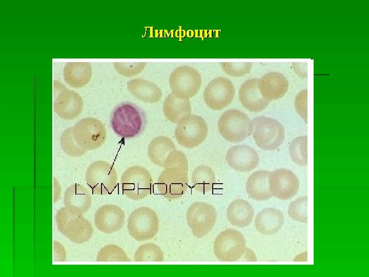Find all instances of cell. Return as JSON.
<instances>
[{"mask_svg":"<svg viewBox=\"0 0 369 277\" xmlns=\"http://www.w3.org/2000/svg\"><path fill=\"white\" fill-rule=\"evenodd\" d=\"M307 98L308 90L304 89L298 93L295 100L296 110L305 123L308 122Z\"/></svg>","mask_w":369,"mask_h":277,"instance_id":"cell-38","label":"cell"},{"mask_svg":"<svg viewBox=\"0 0 369 277\" xmlns=\"http://www.w3.org/2000/svg\"><path fill=\"white\" fill-rule=\"evenodd\" d=\"M159 221L156 212L148 207L136 208L129 216L127 228L129 234L137 241L153 238L157 233Z\"/></svg>","mask_w":369,"mask_h":277,"instance_id":"cell-7","label":"cell"},{"mask_svg":"<svg viewBox=\"0 0 369 277\" xmlns=\"http://www.w3.org/2000/svg\"><path fill=\"white\" fill-rule=\"evenodd\" d=\"M254 210L248 201L240 199H235L227 209V217L230 223L238 227H244L252 222Z\"/></svg>","mask_w":369,"mask_h":277,"instance_id":"cell-24","label":"cell"},{"mask_svg":"<svg viewBox=\"0 0 369 277\" xmlns=\"http://www.w3.org/2000/svg\"><path fill=\"white\" fill-rule=\"evenodd\" d=\"M163 168L188 175L189 165L186 155L180 150L172 151L165 160Z\"/></svg>","mask_w":369,"mask_h":277,"instance_id":"cell-33","label":"cell"},{"mask_svg":"<svg viewBox=\"0 0 369 277\" xmlns=\"http://www.w3.org/2000/svg\"><path fill=\"white\" fill-rule=\"evenodd\" d=\"M235 96V88L228 78L218 77L212 80L203 91L206 105L215 110H219L231 104Z\"/></svg>","mask_w":369,"mask_h":277,"instance_id":"cell-14","label":"cell"},{"mask_svg":"<svg viewBox=\"0 0 369 277\" xmlns=\"http://www.w3.org/2000/svg\"><path fill=\"white\" fill-rule=\"evenodd\" d=\"M97 262H131L125 251L114 244H108L103 247L97 253Z\"/></svg>","mask_w":369,"mask_h":277,"instance_id":"cell-32","label":"cell"},{"mask_svg":"<svg viewBox=\"0 0 369 277\" xmlns=\"http://www.w3.org/2000/svg\"><path fill=\"white\" fill-rule=\"evenodd\" d=\"M120 180L123 193L131 200L139 201L151 193L152 175L142 166L129 167L122 174Z\"/></svg>","mask_w":369,"mask_h":277,"instance_id":"cell-6","label":"cell"},{"mask_svg":"<svg viewBox=\"0 0 369 277\" xmlns=\"http://www.w3.org/2000/svg\"><path fill=\"white\" fill-rule=\"evenodd\" d=\"M85 180L93 194L105 195L114 191L117 183V175L112 164L105 161H97L88 167Z\"/></svg>","mask_w":369,"mask_h":277,"instance_id":"cell-5","label":"cell"},{"mask_svg":"<svg viewBox=\"0 0 369 277\" xmlns=\"http://www.w3.org/2000/svg\"><path fill=\"white\" fill-rule=\"evenodd\" d=\"M287 79L281 73L270 72L259 79V87L262 96L269 101L282 97L288 90Z\"/></svg>","mask_w":369,"mask_h":277,"instance_id":"cell-21","label":"cell"},{"mask_svg":"<svg viewBox=\"0 0 369 277\" xmlns=\"http://www.w3.org/2000/svg\"><path fill=\"white\" fill-rule=\"evenodd\" d=\"M226 161L236 171L249 172L255 168L259 162L257 152L251 147L238 145L231 147L227 151Z\"/></svg>","mask_w":369,"mask_h":277,"instance_id":"cell-18","label":"cell"},{"mask_svg":"<svg viewBox=\"0 0 369 277\" xmlns=\"http://www.w3.org/2000/svg\"><path fill=\"white\" fill-rule=\"evenodd\" d=\"M192 183L196 190L204 194L211 191L216 183L215 173L209 166H198L192 172Z\"/></svg>","mask_w":369,"mask_h":277,"instance_id":"cell-29","label":"cell"},{"mask_svg":"<svg viewBox=\"0 0 369 277\" xmlns=\"http://www.w3.org/2000/svg\"><path fill=\"white\" fill-rule=\"evenodd\" d=\"M159 193L171 200L181 197L188 186V175L164 169L158 177L156 183Z\"/></svg>","mask_w":369,"mask_h":277,"instance_id":"cell-16","label":"cell"},{"mask_svg":"<svg viewBox=\"0 0 369 277\" xmlns=\"http://www.w3.org/2000/svg\"><path fill=\"white\" fill-rule=\"evenodd\" d=\"M72 134L77 144L87 151L99 148L106 138L104 125L93 117H86L76 123Z\"/></svg>","mask_w":369,"mask_h":277,"instance_id":"cell-8","label":"cell"},{"mask_svg":"<svg viewBox=\"0 0 369 277\" xmlns=\"http://www.w3.org/2000/svg\"><path fill=\"white\" fill-rule=\"evenodd\" d=\"M246 250L245 241L240 231L230 228L221 232L214 244L215 256L220 261L232 262L239 260Z\"/></svg>","mask_w":369,"mask_h":277,"instance_id":"cell-9","label":"cell"},{"mask_svg":"<svg viewBox=\"0 0 369 277\" xmlns=\"http://www.w3.org/2000/svg\"><path fill=\"white\" fill-rule=\"evenodd\" d=\"M308 196H304L292 202L288 208V214L296 221L307 223Z\"/></svg>","mask_w":369,"mask_h":277,"instance_id":"cell-35","label":"cell"},{"mask_svg":"<svg viewBox=\"0 0 369 277\" xmlns=\"http://www.w3.org/2000/svg\"><path fill=\"white\" fill-rule=\"evenodd\" d=\"M60 145L64 152L71 156H80L87 150L81 148L75 141L72 134V127L65 130L60 136Z\"/></svg>","mask_w":369,"mask_h":277,"instance_id":"cell-34","label":"cell"},{"mask_svg":"<svg viewBox=\"0 0 369 277\" xmlns=\"http://www.w3.org/2000/svg\"><path fill=\"white\" fill-rule=\"evenodd\" d=\"M217 217L214 207L203 202L193 203L186 213L187 223L193 235L197 238L204 236L213 229Z\"/></svg>","mask_w":369,"mask_h":277,"instance_id":"cell-11","label":"cell"},{"mask_svg":"<svg viewBox=\"0 0 369 277\" xmlns=\"http://www.w3.org/2000/svg\"><path fill=\"white\" fill-rule=\"evenodd\" d=\"M202 83L201 75L194 68L181 66L175 68L169 77L172 92L178 97L189 98L195 95Z\"/></svg>","mask_w":369,"mask_h":277,"instance_id":"cell-12","label":"cell"},{"mask_svg":"<svg viewBox=\"0 0 369 277\" xmlns=\"http://www.w3.org/2000/svg\"><path fill=\"white\" fill-rule=\"evenodd\" d=\"M147 118L145 112L131 102H122L113 110L110 124L114 132L120 137L131 138L144 131Z\"/></svg>","mask_w":369,"mask_h":277,"instance_id":"cell-1","label":"cell"},{"mask_svg":"<svg viewBox=\"0 0 369 277\" xmlns=\"http://www.w3.org/2000/svg\"><path fill=\"white\" fill-rule=\"evenodd\" d=\"M299 187V181L291 170L280 168L270 173L269 190L272 196L286 200L293 197Z\"/></svg>","mask_w":369,"mask_h":277,"instance_id":"cell-15","label":"cell"},{"mask_svg":"<svg viewBox=\"0 0 369 277\" xmlns=\"http://www.w3.org/2000/svg\"><path fill=\"white\" fill-rule=\"evenodd\" d=\"M127 88L134 96L146 103H156L162 96L161 89L156 84L145 79L130 80L127 83Z\"/></svg>","mask_w":369,"mask_h":277,"instance_id":"cell-26","label":"cell"},{"mask_svg":"<svg viewBox=\"0 0 369 277\" xmlns=\"http://www.w3.org/2000/svg\"><path fill=\"white\" fill-rule=\"evenodd\" d=\"M308 136H298L293 140L289 147L290 157L295 164L306 166L308 165Z\"/></svg>","mask_w":369,"mask_h":277,"instance_id":"cell-31","label":"cell"},{"mask_svg":"<svg viewBox=\"0 0 369 277\" xmlns=\"http://www.w3.org/2000/svg\"><path fill=\"white\" fill-rule=\"evenodd\" d=\"M64 203L65 207L72 213L83 215L91 207V197L84 186L75 183L65 191Z\"/></svg>","mask_w":369,"mask_h":277,"instance_id":"cell-20","label":"cell"},{"mask_svg":"<svg viewBox=\"0 0 369 277\" xmlns=\"http://www.w3.org/2000/svg\"><path fill=\"white\" fill-rule=\"evenodd\" d=\"M271 172L260 170L253 172L245 184L250 197L257 201H266L272 197L269 190V175Z\"/></svg>","mask_w":369,"mask_h":277,"instance_id":"cell-23","label":"cell"},{"mask_svg":"<svg viewBox=\"0 0 369 277\" xmlns=\"http://www.w3.org/2000/svg\"><path fill=\"white\" fill-rule=\"evenodd\" d=\"M92 74L89 62H68L64 69L65 81L70 86L81 88L91 80Z\"/></svg>","mask_w":369,"mask_h":277,"instance_id":"cell-25","label":"cell"},{"mask_svg":"<svg viewBox=\"0 0 369 277\" xmlns=\"http://www.w3.org/2000/svg\"><path fill=\"white\" fill-rule=\"evenodd\" d=\"M55 221L58 230L74 243L83 244L91 238L92 226L83 215L73 213L64 207L57 211Z\"/></svg>","mask_w":369,"mask_h":277,"instance_id":"cell-2","label":"cell"},{"mask_svg":"<svg viewBox=\"0 0 369 277\" xmlns=\"http://www.w3.org/2000/svg\"><path fill=\"white\" fill-rule=\"evenodd\" d=\"M177 150L173 142L169 137L159 136L154 138L149 144L148 155L150 161L157 166L163 167L168 155Z\"/></svg>","mask_w":369,"mask_h":277,"instance_id":"cell-28","label":"cell"},{"mask_svg":"<svg viewBox=\"0 0 369 277\" xmlns=\"http://www.w3.org/2000/svg\"><path fill=\"white\" fill-rule=\"evenodd\" d=\"M134 260L135 262H162L164 255L161 248L154 243L141 245L136 250Z\"/></svg>","mask_w":369,"mask_h":277,"instance_id":"cell-30","label":"cell"},{"mask_svg":"<svg viewBox=\"0 0 369 277\" xmlns=\"http://www.w3.org/2000/svg\"><path fill=\"white\" fill-rule=\"evenodd\" d=\"M218 129L221 135L231 143L241 142L248 137L253 130L252 121L237 109L224 112L218 121Z\"/></svg>","mask_w":369,"mask_h":277,"instance_id":"cell-3","label":"cell"},{"mask_svg":"<svg viewBox=\"0 0 369 277\" xmlns=\"http://www.w3.org/2000/svg\"><path fill=\"white\" fill-rule=\"evenodd\" d=\"M222 69L228 74L233 76H241L248 73L252 66L251 62H222Z\"/></svg>","mask_w":369,"mask_h":277,"instance_id":"cell-37","label":"cell"},{"mask_svg":"<svg viewBox=\"0 0 369 277\" xmlns=\"http://www.w3.org/2000/svg\"><path fill=\"white\" fill-rule=\"evenodd\" d=\"M239 98L242 106L251 112L262 111L270 102L262 96L258 78L249 79L242 84L239 90Z\"/></svg>","mask_w":369,"mask_h":277,"instance_id":"cell-19","label":"cell"},{"mask_svg":"<svg viewBox=\"0 0 369 277\" xmlns=\"http://www.w3.org/2000/svg\"><path fill=\"white\" fill-rule=\"evenodd\" d=\"M117 72L125 76H132L140 73L145 68L146 62H115L113 63Z\"/></svg>","mask_w":369,"mask_h":277,"instance_id":"cell-36","label":"cell"},{"mask_svg":"<svg viewBox=\"0 0 369 277\" xmlns=\"http://www.w3.org/2000/svg\"><path fill=\"white\" fill-rule=\"evenodd\" d=\"M163 110L168 120L177 123L183 117L191 115V105L189 98L178 97L171 92L165 99Z\"/></svg>","mask_w":369,"mask_h":277,"instance_id":"cell-27","label":"cell"},{"mask_svg":"<svg viewBox=\"0 0 369 277\" xmlns=\"http://www.w3.org/2000/svg\"><path fill=\"white\" fill-rule=\"evenodd\" d=\"M208 133V128L203 118L189 115L177 123L175 136L179 144L185 148H192L201 144Z\"/></svg>","mask_w":369,"mask_h":277,"instance_id":"cell-10","label":"cell"},{"mask_svg":"<svg viewBox=\"0 0 369 277\" xmlns=\"http://www.w3.org/2000/svg\"><path fill=\"white\" fill-rule=\"evenodd\" d=\"M283 223V214L280 210L274 208H266L257 214L255 226L261 234L272 235L279 231Z\"/></svg>","mask_w":369,"mask_h":277,"instance_id":"cell-22","label":"cell"},{"mask_svg":"<svg viewBox=\"0 0 369 277\" xmlns=\"http://www.w3.org/2000/svg\"><path fill=\"white\" fill-rule=\"evenodd\" d=\"M125 219V213L121 208L114 204H106L96 211L94 222L98 230L110 234L121 229Z\"/></svg>","mask_w":369,"mask_h":277,"instance_id":"cell-17","label":"cell"},{"mask_svg":"<svg viewBox=\"0 0 369 277\" xmlns=\"http://www.w3.org/2000/svg\"><path fill=\"white\" fill-rule=\"evenodd\" d=\"M53 111L61 118L73 120L81 112L83 102L76 92L66 88L58 81L53 82Z\"/></svg>","mask_w":369,"mask_h":277,"instance_id":"cell-13","label":"cell"},{"mask_svg":"<svg viewBox=\"0 0 369 277\" xmlns=\"http://www.w3.org/2000/svg\"><path fill=\"white\" fill-rule=\"evenodd\" d=\"M252 135L256 145L263 150L277 149L284 140V130L277 120L260 116L252 120Z\"/></svg>","mask_w":369,"mask_h":277,"instance_id":"cell-4","label":"cell"}]
</instances>
